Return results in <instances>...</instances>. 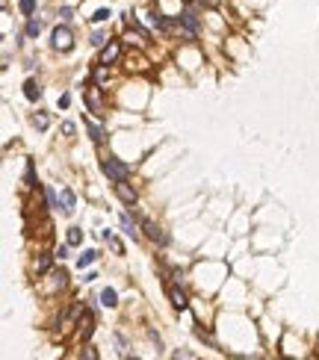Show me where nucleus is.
I'll return each mask as SVG.
<instances>
[{"label":"nucleus","instance_id":"nucleus-1","mask_svg":"<svg viewBox=\"0 0 319 360\" xmlns=\"http://www.w3.org/2000/svg\"><path fill=\"white\" fill-rule=\"evenodd\" d=\"M83 101H86V107H89V112H95L98 118H104L106 115V104H104V95H101V86L92 83L83 89Z\"/></svg>","mask_w":319,"mask_h":360},{"label":"nucleus","instance_id":"nucleus-2","mask_svg":"<svg viewBox=\"0 0 319 360\" xmlns=\"http://www.w3.org/2000/svg\"><path fill=\"white\" fill-rule=\"evenodd\" d=\"M101 171H104V174H106L109 180H112V183H118V180H127V177H130V166L118 163V159H112V156H104V159H101Z\"/></svg>","mask_w":319,"mask_h":360},{"label":"nucleus","instance_id":"nucleus-3","mask_svg":"<svg viewBox=\"0 0 319 360\" xmlns=\"http://www.w3.org/2000/svg\"><path fill=\"white\" fill-rule=\"evenodd\" d=\"M53 48L57 50H71L74 48V33H71L68 27H57V30H53Z\"/></svg>","mask_w":319,"mask_h":360},{"label":"nucleus","instance_id":"nucleus-4","mask_svg":"<svg viewBox=\"0 0 319 360\" xmlns=\"http://www.w3.org/2000/svg\"><path fill=\"white\" fill-rule=\"evenodd\" d=\"M47 277H50V281L42 287V292H45V295H53V292H57V289H62V287H65V281H68L65 269H57V272H50Z\"/></svg>","mask_w":319,"mask_h":360},{"label":"nucleus","instance_id":"nucleus-5","mask_svg":"<svg viewBox=\"0 0 319 360\" xmlns=\"http://www.w3.org/2000/svg\"><path fill=\"white\" fill-rule=\"evenodd\" d=\"M118 56H121V45H118V42H106L104 50H101V56H98V62H101V65H112Z\"/></svg>","mask_w":319,"mask_h":360},{"label":"nucleus","instance_id":"nucleus-6","mask_svg":"<svg viewBox=\"0 0 319 360\" xmlns=\"http://www.w3.org/2000/svg\"><path fill=\"white\" fill-rule=\"evenodd\" d=\"M116 195H118V201H121V204H127V207H133V204H136V198H139L136 189H130L124 180H118V183H116Z\"/></svg>","mask_w":319,"mask_h":360},{"label":"nucleus","instance_id":"nucleus-7","mask_svg":"<svg viewBox=\"0 0 319 360\" xmlns=\"http://www.w3.org/2000/svg\"><path fill=\"white\" fill-rule=\"evenodd\" d=\"M92 334H95V316H92V313H83L80 331H77V339H80V343H86V339H89Z\"/></svg>","mask_w":319,"mask_h":360},{"label":"nucleus","instance_id":"nucleus-8","mask_svg":"<svg viewBox=\"0 0 319 360\" xmlns=\"http://www.w3.org/2000/svg\"><path fill=\"white\" fill-rule=\"evenodd\" d=\"M142 230H145V233H148V239L160 242V245H165V242H168V236H165L163 230H160V228H157V225H154L151 218H145V222H142Z\"/></svg>","mask_w":319,"mask_h":360},{"label":"nucleus","instance_id":"nucleus-9","mask_svg":"<svg viewBox=\"0 0 319 360\" xmlns=\"http://www.w3.org/2000/svg\"><path fill=\"white\" fill-rule=\"evenodd\" d=\"M74 201H77L74 192H71V189H62V195H59V210H62V213H74Z\"/></svg>","mask_w":319,"mask_h":360},{"label":"nucleus","instance_id":"nucleus-10","mask_svg":"<svg viewBox=\"0 0 319 360\" xmlns=\"http://www.w3.org/2000/svg\"><path fill=\"white\" fill-rule=\"evenodd\" d=\"M168 298H172V304H175L177 310H186V295H183V289H177V287H172L168 289Z\"/></svg>","mask_w":319,"mask_h":360},{"label":"nucleus","instance_id":"nucleus-11","mask_svg":"<svg viewBox=\"0 0 319 360\" xmlns=\"http://www.w3.org/2000/svg\"><path fill=\"white\" fill-rule=\"evenodd\" d=\"M86 130H89V136H92L95 145H104V127H101V124H95V121H86Z\"/></svg>","mask_w":319,"mask_h":360},{"label":"nucleus","instance_id":"nucleus-12","mask_svg":"<svg viewBox=\"0 0 319 360\" xmlns=\"http://www.w3.org/2000/svg\"><path fill=\"white\" fill-rule=\"evenodd\" d=\"M24 95H27V101H39V95H42L39 83H35V80H27V83H24Z\"/></svg>","mask_w":319,"mask_h":360},{"label":"nucleus","instance_id":"nucleus-13","mask_svg":"<svg viewBox=\"0 0 319 360\" xmlns=\"http://www.w3.org/2000/svg\"><path fill=\"white\" fill-rule=\"evenodd\" d=\"M101 304H104V307H116V304H118V292L106 287L104 292H101Z\"/></svg>","mask_w":319,"mask_h":360},{"label":"nucleus","instance_id":"nucleus-14","mask_svg":"<svg viewBox=\"0 0 319 360\" xmlns=\"http://www.w3.org/2000/svg\"><path fill=\"white\" fill-rule=\"evenodd\" d=\"M121 228H124V233H127V236L139 239V228L133 225V218H130V216H121Z\"/></svg>","mask_w":319,"mask_h":360},{"label":"nucleus","instance_id":"nucleus-15","mask_svg":"<svg viewBox=\"0 0 319 360\" xmlns=\"http://www.w3.org/2000/svg\"><path fill=\"white\" fill-rule=\"evenodd\" d=\"M130 65H127V68H130V71H133V68H136V71H145V68H148V59H145V56H133V53H130Z\"/></svg>","mask_w":319,"mask_h":360},{"label":"nucleus","instance_id":"nucleus-16","mask_svg":"<svg viewBox=\"0 0 319 360\" xmlns=\"http://www.w3.org/2000/svg\"><path fill=\"white\" fill-rule=\"evenodd\" d=\"M104 239L109 242V248H112L116 254H124V245H121V242H118L116 236H112V233H109V230H104Z\"/></svg>","mask_w":319,"mask_h":360},{"label":"nucleus","instance_id":"nucleus-17","mask_svg":"<svg viewBox=\"0 0 319 360\" xmlns=\"http://www.w3.org/2000/svg\"><path fill=\"white\" fill-rule=\"evenodd\" d=\"M47 269H50V254H42V257L35 260V272H39V275H45Z\"/></svg>","mask_w":319,"mask_h":360},{"label":"nucleus","instance_id":"nucleus-18","mask_svg":"<svg viewBox=\"0 0 319 360\" xmlns=\"http://www.w3.org/2000/svg\"><path fill=\"white\" fill-rule=\"evenodd\" d=\"M95 260H98V251H86V254H80L77 266H80V269H86V266H92Z\"/></svg>","mask_w":319,"mask_h":360},{"label":"nucleus","instance_id":"nucleus-19","mask_svg":"<svg viewBox=\"0 0 319 360\" xmlns=\"http://www.w3.org/2000/svg\"><path fill=\"white\" fill-rule=\"evenodd\" d=\"M39 33H42V21H35V18H30V21H27V36H30V38H35Z\"/></svg>","mask_w":319,"mask_h":360},{"label":"nucleus","instance_id":"nucleus-20","mask_svg":"<svg viewBox=\"0 0 319 360\" xmlns=\"http://www.w3.org/2000/svg\"><path fill=\"white\" fill-rule=\"evenodd\" d=\"M124 38H127L130 45H136V48H142V45H145V33H139V30H136V33L130 30V33H127Z\"/></svg>","mask_w":319,"mask_h":360},{"label":"nucleus","instance_id":"nucleus-21","mask_svg":"<svg viewBox=\"0 0 319 360\" xmlns=\"http://www.w3.org/2000/svg\"><path fill=\"white\" fill-rule=\"evenodd\" d=\"M45 198H47V207H50V210H59V198L50 186H45Z\"/></svg>","mask_w":319,"mask_h":360},{"label":"nucleus","instance_id":"nucleus-22","mask_svg":"<svg viewBox=\"0 0 319 360\" xmlns=\"http://www.w3.org/2000/svg\"><path fill=\"white\" fill-rule=\"evenodd\" d=\"M83 242V230L80 228H71L68 230V245H80Z\"/></svg>","mask_w":319,"mask_h":360},{"label":"nucleus","instance_id":"nucleus-23","mask_svg":"<svg viewBox=\"0 0 319 360\" xmlns=\"http://www.w3.org/2000/svg\"><path fill=\"white\" fill-rule=\"evenodd\" d=\"M33 124L39 127V130H47V124H50V118H47L45 112H39V115H33Z\"/></svg>","mask_w":319,"mask_h":360},{"label":"nucleus","instance_id":"nucleus-24","mask_svg":"<svg viewBox=\"0 0 319 360\" xmlns=\"http://www.w3.org/2000/svg\"><path fill=\"white\" fill-rule=\"evenodd\" d=\"M92 45H95V48H104V45H106V33H104V30L92 33Z\"/></svg>","mask_w":319,"mask_h":360},{"label":"nucleus","instance_id":"nucleus-25","mask_svg":"<svg viewBox=\"0 0 319 360\" xmlns=\"http://www.w3.org/2000/svg\"><path fill=\"white\" fill-rule=\"evenodd\" d=\"M18 9H21L24 15H33V9H35V0H21V3H18Z\"/></svg>","mask_w":319,"mask_h":360},{"label":"nucleus","instance_id":"nucleus-26","mask_svg":"<svg viewBox=\"0 0 319 360\" xmlns=\"http://www.w3.org/2000/svg\"><path fill=\"white\" fill-rule=\"evenodd\" d=\"M106 77H109V71H106V65H101V68H95V83H106Z\"/></svg>","mask_w":319,"mask_h":360},{"label":"nucleus","instance_id":"nucleus-27","mask_svg":"<svg viewBox=\"0 0 319 360\" xmlns=\"http://www.w3.org/2000/svg\"><path fill=\"white\" fill-rule=\"evenodd\" d=\"M106 18H109V9H98V12L92 15V21H95V24H104Z\"/></svg>","mask_w":319,"mask_h":360},{"label":"nucleus","instance_id":"nucleus-28","mask_svg":"<svg viewBox=\"0 0 319 360\" xmlns=\"http://www.w3.org/2000/svg\"><path fill=\"white\" fill-rule=\"evenodd\" d=\"M27 183H30V186H35V171H33V163L27 166Z\"/></svg>","mask_w":319,"mask_h":360},{"label":"nucleus","instance_id":"nucleus-29","mask_svg":"<svg viewBox=\"0 0 319 360\" xmlns=\"http://www.w3.org/2000/svg\"><path fill=\"white\" fill-rule=\"evenodd\" d=\"M57 104H59V109H68L71 97H68V95H59V101H57Z\"/></svg>","mask_w":319,"mask_h":360},{"label":"nucleus","instance_id":"nucleus-30","mask_svg":"<svg viewBox=\"0 0 319 360\" xmlns=\"http://www.w3.org/2000/svg\"><path fill=\"white\" fill-rule=\"evenodd\" d=\"M57 257H59V260H68V245H62V248H57Z\"/></svg>","mask_w":319,"mask_h":360},{"label":"nucleus","instance_id":"nucleus-31","mask_svg":"<svg viewBox=\"0 0 319 360\" xmlns=\"http://www.w3.org/2000/svg\"><path fill=\"white\" fill-rule=\"evenodd\" d=\"M71 15H74V9H71V6H65V9H62V12H59V18H62V21H68Z\"/></svg>","mask_w":319,"mask_h":360},{"label":"nucleus","instance_id":"nucleus-32","mask_svg":"<svg viewBox=\"0 0 319 360\" xmlns=\"http://www.w3.org/2000/svg\"><path fill=\"white\" fill-rule=\"evenodd\" d=\"M62 133H65V136H74V124H71V121H65V124H62Z\"/></svg>","mask_w":319,"mask_h":360}]
</instances>
